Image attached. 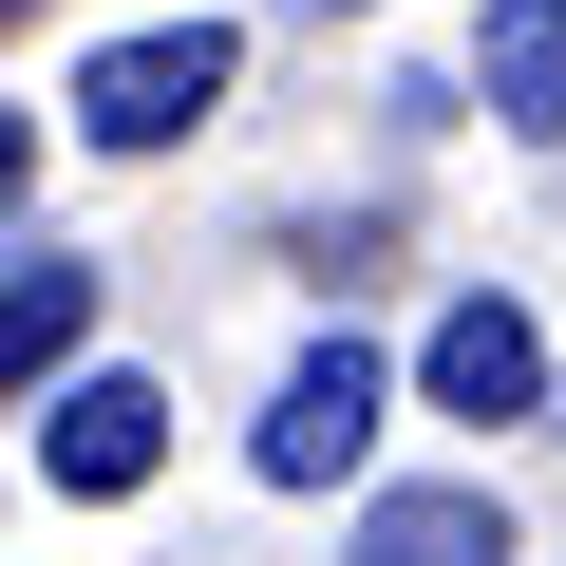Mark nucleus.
Returning <instances> with one entry per match:
<instances>
[{"label":"nucleus","instance_id":"nucleus-8","mask_svg":"<svg viewBox=\"0 0 566 566\" xmlns=\"http://www.w3.org/2000/svg\"><path fill=\"white\" fill-rule=\"evenodd\" d=\"M20 170H39V114H0V208H20Z\"/></svg>","mask_w":566,"mask_h":566},{"label":"nucleus","instance_id":"nucleus-3","mask_svg":"<svg viewBox=\"0 0 566 566\" xmlns=\"http://www.w3.org/2000/svg\"><path fill=\"white\" fill-rule=\"evenodd\" d=\"M151 453H170V397H151V378H57V416H39V472H57L76 510L151 491Z\"/></svg>","mask_w":566,"mask_h":566},{"label":"nucleus","instance_id":"nucleus-9","mask_svg":"<svg viewBox=\"0 0 566 566\" xmlns=\"http://www.w3.org/2000/svg\"><path fill=\"white\" fill-rule=\"evenodd\" d=\"M0 20H20V0H0Z\"/></svg>","mask_w":566,"mask_h":566},{"label":"nucleus","instance_id":"nucleus-7","mask_svg":"<svg viewBox=\"0 0 566 566\" xmlns=\"http://www.w3.org/2000/svg\"><path fill=\"white\" fill-rule=\"evenodd\" d=\"M472 76H491L510 133H566V0H491V57Z\"/></svg>","mask_w":566,"mask_h":566},{"label":"nucleus","instance_id":"nucleus-5","mask_svg":"<svg viewBox=\"0 0 566 566\" xmlns=\"http://www.w3.org/2000/svg\"><path fill=\"white\" fill-rule=\"evenodd\" d=\"M340 566H510V510L491 491H378Z\"/></svg>","mask_w":566,"mask_h":566},{"label":"nucleus","instance_id":"nucleus-1","mask_svg":"<svg viewBox=\"0 0 566 566\" xmlns=\"http://www.w3.org/2000/svg\"><path fill=\"white\" fill-rule=\"evenodd\" d=\"M208 95H227V20H151V39H114V57L76 76V133H95V151H170Z\"/></svg>","mask_w":566,"mask_h":566},{"label":"nucleus","instance_id":"nucleus-4","mask_svg":"<svg viewBox=\"0 0 566 566\" xmlns=\"http://www.w3.org/2000/svg\"><path fill=\"white\" fill-rule=\"evenodd\" d=\"M416 378H434V416H528L547 397V340H528V303H453Z\"/></svg>","mask_w":566,"mask_h":566},{"label":"nucleus","instance_id":"nucleus-2","mask_svg":"<svg viewBox=\"0 0 566 566\" xmlns=\"http://www.w3.org/2000/svg\"><path fill=\"white\" fill-rule=\"evenodd\" d=\"M359 453H378V359L359 340H303L283 397H264V491H340Z\"/></svg>","mask_w":566,"mask_h":566},{"label":"nucleus","instance_id":"nucleus-6","mask_svg":"<svg viewBox=\"0 0 566 566\" xmlns=\"http://www.w3.org/2000/svg\"><path fill=\"white\" fill-rule=\"evenodd\" d=\"M76 340H95V264H39V283H0V397L76 378Z\"/></svg>","mask_w":566,"mask_h":566}]
</instances>
